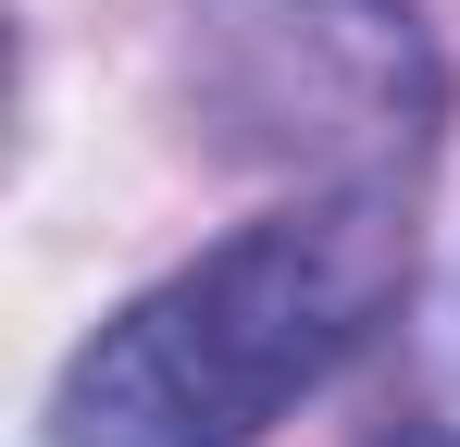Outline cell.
I'll list each match as a JSON object with an SVG mask.
<instances>
[{
	"mask_svg": "<svg viewBox=\"0 0 460 447\" xmlns=\"http://www.w3.org/2000/svg\"><path fill=\"white\" fill-rule=\"evenodd\" d=\"M411 286V224L374 187L236 224L187 274L125 298L50 385V447H261L311 385L374 348Z\"/></svg>",
	"mask_w": 460,
	"mask_h": 447,
	"instance_id": "6da1fadb",
	"label": "cell"
},
{
	"mask_svg": "<svg viewBox=\"0 0 460 447\" xmlns=\"http://www.w3.org/2000/svg\"><path fill=\"white\" fill-rule=\"evenodd\" d=\"M385 447H460V435H436V423H398V435H385Z\"/></svg>",
	"mask_w": 460,
	"mask_h": 447,
	"instance_id": "7a4b0ae2",
	"label": "cell"
}]
</instances>
